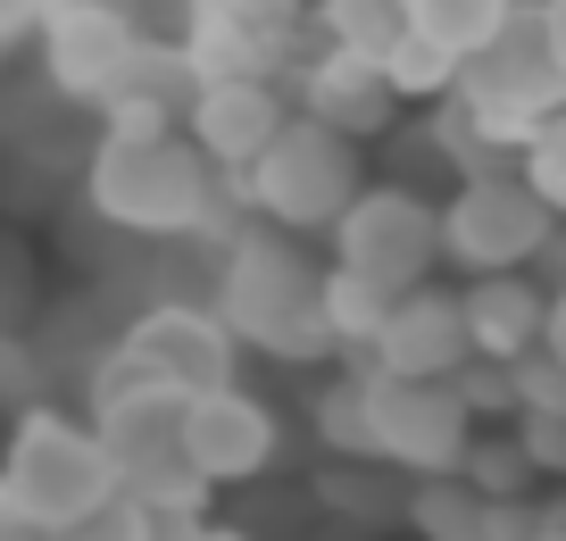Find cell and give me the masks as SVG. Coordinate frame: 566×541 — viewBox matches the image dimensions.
<instances>
[{
  "label": "cell",
  "mask_w": 566,
  "mask_h": 541,
  "mask_svg": "<svg viewBox=\"0 0 566 541\" xmlns=\"http://www.w3.org/2000/svg\"><path fill=\"white\" fill-rule=\"evenodd\" d=\"M192 458L209 467V483H250L275 458V417L233 384L192 392Z\"/></svg>",
  "instance_id": "obj_16"
},
{
  "label": "cell",
  "mask_w": 566,
  "mask_h": 541,
  "mask_svg": "<svg viewBox=\"0 0 566 541\" xmlns=\"http://www.w3.org/2000/svg\"><path fill=\"white\" fill-rule=\"evenodd\" d=\"M0 384H9V392L25 400V384H34V375H25V350H9V358H0Z\"/></svg>",
  "instance_id": "obj_31"
},
{
  "label": "cell",
  "mask_w": 566,
  "mask_h": 541,
  "mask_svg": "<svg viewBox=\"0 0 566 541\" xmlns=\"http://www.w3.org/2000/svg\"><path fill=\"white\" fill-rule=\"evenodd\" d=\"M117 458H108L101 425H67L51 408H25L9 467H0V517H25L42 533H67L75 517H92L101 500H117Z\"/></svg>",
  "instance_id": "obj_3"
},
{
  "label": "cell",
  "mask_w": 566,
  "mask_h": 541,
  "mask_svg": "<svg viewBox=\"0 0 566 541\" xmlns=\"http://www.w3.org/2000/svg\"><path fill=\"white\" fill-rule=\"evenodd\" d=\"M108 458H117V483L134 500H150L159 517H200L209 508V467L192 458V392L184 384H134L125 400L92 408Z\"/></svg>",
  "instance_id": "obj_4"
},
{
  "label": "cell",
  "mask_w": 566,
  "mask_h": 541,
  "mask_svg": "<svg viewBox=\"0 0 566 541\" xmlns=\"http://www.w3.org/2000/svg\"><path fill=\"white\" fill-rule=\"evenodd\" d=\"M101 108H108V134L117 142H159V134H176V125L192 117V108H184L176 92H159V84H117Z\"/></svg>",
  "instance_id": "obj_22"
},
{
  "label": "cell",
  "mask_w": 566,
  "mask_h": 541,
  "mask_svg": "<svg viewBox=\"0 0 566 541\" xmlns=\"http://www.w3.org/2000/svg\"><path fill=\"white\" fill-rule=\"evenodd\" d=\"M217 309H226V325L242 333V342L275 350V358H325V350H342L334 316H325V275L292 242H266V233L226 259Z\"/></svg>",
  "instance_id": "obj_5"
},
{
  "label": "cell",
  "mask_w": 566,
  "mask_h": 541,
  "mask_svg": "<svg viewBox=\"0 0 566 541\" xmlns=\"http://www.w3.org/2000/svg\"><path fill=\"white\" fill-rule=\"evenodd\" d=\"M467 358H475L467 300L424 292V283L391 300V325L375 333V350H367V367H384V375H459Z\"/></svg>",
  "instance_id": "obj_14"
},
{
  "label": "cell",
  "mask_w": 566,
  "mask_h": 541,
  "mask_svg": "<svg viewBox=\"0 0 566 541\" xmlns=\"http://www.w3.org/2000/svg\"><path fill=\"white\" fill-rule=\"evenodd\" d=\"M433 259H450L442 209H424L417 193H358L350 217L334 226V267H350V275L384 283L391 300L417 292V283L433 275Z\"/></svg>",
  "instance_id": "obj_9"
},
{
  "label": "cell",
  "mask_w": 566,
  "mask_h": 541,
  "mask_svg": "<svg viewBox=\"0 0 566 541\" xmlns=\"http://www.w3.org/2000/svg\"><path fill=\"white\" fill-rule=\"evenodd\" d=\"M525 175H533V193H542L549 209L566 217V108H558V117H549L542 134L525 142Z\"/></svg>",
  "instance_id": "obj_27"
},
{
  "label": "cell",
  "mask_w": 566,
  "mask_h": 541,
  "mask_svg": "<svg viewBox=\"0 0 566 541\" xmlns=\"http://www.w3.org/2000/svg\"><path fill=\"white\" fill-rule=\"evenodd\" d=\"M408 25V0H325V34L350 42V51H391V34Z\"/></svg>",
  "instance_id": "obj_23"
},
{
  "label": "cell",
  "mask_w": 566,
  "mask_h": 541,
  "mask_svg": "<svg viewBox=\"0 0 566 541\" xmlns=\"http://www.w3.org/2000/svg\"><path fill=\"white\" fill-rule=\"evenodd\" d=\"M301 108L367 142V134H384V125H391V108H400V84L384 75V59H375V51L325 42V51L308 59V92H301Z\"/></svg>",
  "instance_id": "obj_15"
},
{
  "label": "cell",
  "mask_w": 566,
  "mask_h": 541,
  "mask_svg": "<svg viewBox=\"0 0 566 541\" xmlns=\"http://www.w3.org/2000/svg\"><path fill=\"white\" fill-rule=\"evenodd\" d=\"M549 25H558V51H566V0H549Z\"/></svg>",
  "instance_id": "obj_33"
},
{
  "label": "cell",
  "mask_w": 566,
  "mask_h": 541,
  "mask_svg": "<svg viewBox=\"0 0 566 541\" xmlns=\"http://www.w3.org/2000/svg\"><path fill=\"white\" fill-rule=\"evenodd\" d=\"M233 342H242V333H233L226 316L184 309V300H167V309L134 316V333H125V350H134L142 367L159 375V384H184V392L233 384Z\"/></svg>",
  "instance_id": "obj_13"
},
{
  "label": "cell",
  "mask_w": 566,
  "mask_h": 541,
  "mask_svg": "<svg viewBox=\"0 0 566 541\" xmlns=\"http://www.w3.org/2000/svg\"><path fill=\"white\" fill-rule=\"evenodd\" d=\"M242 193H250V209H259L266 226H292V233L342 226L350 200L367 193V184H358V134H342V125H325V117L301 108V117L266 142L259 167H242Z\"/></svg>",
  "instance_id": "obj_6"
},
{
  "label": "cell",
  "mask_w": 566,
  "mask_h": 541,
  "mask_svg": "<svg viewBox=\"0 0 566 541\" xmlns=\"http://www.w3.org/2000/svg\"><path fill=\"white\" fill-rule=\"evenodd\" d=\"M542 342H549V350H558V358H566V283H558V292H549V333H542Z\"/></svg>",
  "instance_id": "obj_30"
},
{
  "label": "cell",
  "mask_w": 566,
  "mask_h": 541,
  "mask_svg": "<svg viewBox=\"0 0 566 541\" xmlns=\"http://www.w3.org/2000/svg\"><path fill=\"white\" fill-rule=\"evenodd\" d=\"M59 541H167V517L150 500H134V491H117V500H101L92 517H75Z\"/></svg>",
  "instance_id": "obj_24"
},
{
  "label": "cell",
  "mask_w": 566,
  "mask_h": 541,
  "mask_svg": "<svg viewBox=\"0 0 566 541\" xmlns=\"http://www.w3.org/2000/svg\"><path fill=\"white\" fill-rule=\"evenodd\" d=\"M533 541H566V524H542V533H533Z\"/></svg>",
  "instance_id": "obj_34"
},
{
  "label": "cell",
  "mask_w": 566,
  "mask_h": 541,
  "mask_svg": "<svg viewBox=\"0 0 566 541\" xmlns=\"http://www.w3.org/2000/svg\"><path fill=\"white\" fill-rule=\"evenodd\" d=\"M516 400H525V417H566V358L549 342L516 358Z\"/></svg>",
  "instance_id": "obj_26"
},
{
  "label": "cell",
  "mask_w": 566,
  "mask_h": 541,
  "mask_svg": "<svg viewBox=\"0 0 566 541\" xmlns=\"http://www.w3.org/2000/svg\"><path fill=\"white\" fill-rule=\"evenodd\" d=\"M467 475H475V483L500 500V491H516V483L533 475V450H525V441H500V450H467Z\"/></svg>",
  "instance_id": "obj_28"
},
{
  "label": "cell",
  "mask_w": 566,
  "mask_h": 541,
  "mask_svg": "<svg viewBox=\"0 0 566 541\" xmlns=\"http://www.w3.org/2000/svg\"><path fill=\"white\" fill-rule=\"evenodd\" d=\"M467 325H475V350L525 358V350H542V333H549V292L533 275H516V267L475 275L467 283Z\"/></svg>",
  "instance_id": "obj_17"
},
{
  "label": "cell",
  "mask_w": 566,
  "mask_h": 541,
  "mask_svg": "<svg viewBox=\"0 0 566 541\" xmlns=\"http://www.w3.org/2000/svg\"><path fill=\"white\" fill-rule=\"evenodd\" d=\"M525 450L542 475H566V417H525Z\"/></svg>",
  "instance_id": "obj_29"
},
{
  "label": "cell",
  "mask_w": 566,
  "mask_h": 541,
  "mask_svg": "<svg viewBox=\"0 0 566 541\" xmlns=\"http://www.w3.org/2000/svg\"><path fill=\"white\" fill-rule=\"evenodd\" d=\"M317 425H325L334 450H375V392H367V375H350L342 392H325Z\"/></svg>",
  "instance_id": "obj_25"
},
{
  "label": "cell",
  "mask_w": 566,
  "mask_h": 541,
  "mask_svg": "<svg viewBox=\"0 0 566 541\" xmlns=\"http://www.w3.org/2000/svg\"><path fill=\"white\" fill-rule=\"evenodd\" d=\"M516 9H525V0H408V25H424L433 42H450V51L467 59V51H483Z\"/></svg>",
  "instance_id": "obj_20"
},
{
  "label": "cell",
  "mask_w": 566,
  "mask_h": 541,
  "mask_svg": "<svg viewBox=\"0 0 566 541\" xmlns=\"http://www.w3.org/2000/svg\"><path fill=\"white\" fill-rule=\"evenodd\" d=\"M408 524H417L424 541H492V491L467 475V483H450V475H424V491L408 500Z\"/></svg>",
  "instance_id": "obj_18"
},
{
  "label": "cell",
  "mask_w": 566,
  "mask_h": 541,
  "mask_svg": "<svg viewBox=\"0 0 566 541\" xmlns=\"http://www.w3.org/2000/svg\"><path fill=\"white\" fill-rule=\"evenodd\" d=\"M375 392V458H400L417 475H459L475 450V408L450 375H384L367 367Z\"/></svg>",
  "instance_id": "obj_8"
},
{
  "label": "cell",
  "mask_w": 566,
  "mask_h": 541,
  "mask_svg": "<svg viewBox=\"0 0 566 541\" xmlns=\"http://www.w3.org/2000/svg\"><path fill=\"white\" fill-rule=\"evenodd\" d=\"M301 42V0H192V34L184 59L200 67V84L217 75H275Z\"/></svg>",
  "instance_id": "obj_11"
},
{
  "label": "cell",
  "mask_w": 566,
  "mask_h": 541,
  "mask_svg": "<svg viewBox=\"0 0 566 541\" xmlns=\"http://www.w3.org/2000/svg\"><path fill=\"white\" fill-rule=\"evenodd\" d=\"M142 51L150 42L134 34V18H125L117 0H51L42 9V67L75 101H108L117 84H134Z\"/></svg>",
  "instance_id": "obj_10"
},
{
  "label": "cell",
  "mask_w": 566,
  "mask_h": 541,
  "mask_svg": "<svg viewBox=\"0 0 566 541\" xmlns=\"http://www.w3.org/2000/svg\"><path fill=\"white\" fill-rule=\"evenodd\" d=\"M226 175L192 134H159V142H117L108 134L92 150V209L125 233H200L217 226V193Z\"/></svg>",
  "instance_id": "obj_2"
},
{
  "label": "cell",
  "mask_w": 566,
  "mask_h": 541,
  "mask_svg": "<svg viewBox=\"0 0 566 541\" xmlns=\"http://www.w3.org/2000/svg\"><path fill=\"white\" fill-rule=\"evenodd\" d=\"M459 67H467V59L450 51V42H433L424 25H400L391 51H384V75L400 84V101H442V92L459 84Z\"/></svg>",
  "instance_id": "obj_19"
},
{
  "label": "cell",
  "mask_w": 566,
  "mask_h": 541,
  "mask_svg": "<svg viewBox=\"0 0 566 541\" xmlns=\"http://www.w3.org/2000/svg\"><path fill=\"white\" fill-rule=\"evenodd\" d=\"M442 242L467 275H500V267H525L558 242V209L533 193L525 167H500V175H467L459 200L442 209Z\"/></svg>",
  "instance_id": "obj_7"
},
{
  "label": "cell",
  "mask_w": 566,
  "mask_h": 541,
  "mask_svg": "<svg viewBox=\"0 0 566 541\" xmlns=\"http://www.w3.org/2000/svg\"><path fill=\"white\" fill-rule=\"evenodd\" d=\"M566 108V51L549 0H525L483 51H467L459 84L442 92V150L475 175L525 167V142Z\"/></svg>",
  "instance_id": "obj_1"
},
{
  "label": "cell",
  "mask_w": 566,
  "mask_h": 541,
  "mask_svg": "<svg viewBox=\"0 0 566 541\" xmlns=\"http://www.w3.org/2000/svg\"><path fill=\"white\" fill-rule=\"evenodd\" d=\"M325 316H334L342 350H375V333L391 325V292L367 283V275H350V267H334V275H325Z\"/></svg>",
  "instance_id": "obj_21"
},
{
  "label": "cell",
  "mask_w": 566,
  "mask_h": 541,
  "mask_svg": "<svg viewBox=\"0 0 566 541\" xmlns=\"http://www.w3.org/2000/svg\"><path fill=\"white\" fill-rule=\"evenodd\" d=\"M0 541H59V533H42V524H25V517H0Z\"/></svg>",
  "instance_id": "obj_32"
},
{
  "label": "cell",
  "mask_w": 566,
  "mask_h": 541,
  "mask_svg": "<svg viewBox=\"0 0 566 541\" xmlns=\"http://www.w3.org/2000/svg\"><path fill=\"white\" fill-rule=\"evenodd\" d=\"M301 117V108H283V92H275V75H217V84H200L192 92V142L217 158V167H259L266 158V142L283 134V125Z\"/></svg>",
  "instance_id": "obj_12"
}]
</instances>
